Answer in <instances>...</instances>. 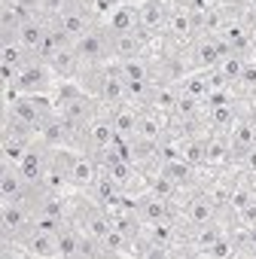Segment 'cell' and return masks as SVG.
<instances>
[{
  "mask_svg": "<svg viewBox=\"0 0 256 259\" xmlns=\"http://www.w3.org/2000/svg\"><path fill=\"white\" fill-rule=\"evenodd\" d=\"M0 220H4V238H25V232L34 229V210L25 204V198L19 201H4V210H0Z\"/></svg>",
  "mask_w": 256,
  "mask_h": 259,
  "instance_id": "1",
  "label": "cell"
},
{
  "mask_svg": "<svg viewBox=\"0 0 256 259\" xmlns=\"http://www.w3.org/2000/svg\"><path fill=\"white\" fill-rule=\"evenodd\" d=\"M73 52H76L79 64H98V61H104L107 55H113L110 52V31L107 34L104 31H86L82 37H76Z\"/></svg>",
  "mask_w": 256,
  "mask_h": 259,
  "instance_id": "2",
  "label": "cell"
},
{
  "mask_svg": "<svg viewBox=\"0 0 256 259\" xmlns=\"http://www.w3.org/2000/svg\"><path fill=\"white\" fill-rule=\"evenodd\" d=\"M58 116H64L76 132L82 125H89L92 119H95V101H89L82 92L79 95H73V98H67V101H61V107H58Z\"/></svg>",
  "mask_w": 256,
  "mask_h": 259,
  "instance_id": "3",
  "label": "cell"
},
{
  "mask_svg": "<svg viewBox=\"0 0 256 259\" xmlns=\"http://www.w3.org/2000/svg\"><path fill=\"white\" fill-rule=\"evenodd\" d=\"M55 28H61L67 37H82L86 31H92V28H89V16L82 13L79 4H73V0L55 16Z\"/></svg>",
  "mask_w": 256,
  "mask_h": 259,
  "instance_id": "4",
  "label": "cell"
},
{
  "mask_svg": "<svg viewBox=\"0 0 256 259\" xmlns=\"http://www.w3.org/2000/svg\"><path fill=\"white\" fill-rule=\"evenodd\" d=\"M82 141L98 153L101 147H110L116 141V128H113V119H101L95 116L89 125H82Z\"/></svg>",
  "mask_w": 256,
  "mask_h": 259,
  "instance_id": "5",
  "label": "cell"
},
{
  "mask_svg": "<svg viewBox=\"0 0 256 259\" xmlns=\"http://www.w3.org/2000/svg\"><path fill=\"white\" fill-rule=\"evenodd\" d=\"M7 116L16 119V122H22V125H28V128H34V132H40V125L46 119V113L34 104V98H16V101H10V113Z\"/></svg>",
  "mask_w": 256,
  "mask_h": 259,
  "instance_id": "6",
  "label": "cell"
},
{
  "mask_svg": "<svg viewBox=\"0 0 256 259\" xmlns=\"http://www.w3.org/2000/svg\"><path fill=\"white\" fill-rule=\"evenodd\" d=\"M31 192V186L25 183L22 171L13 168V165H4V171H0V198L4 201H19Z\"/></svg>",
  "mask_w": 256,
  "mask_h": 259,
  "instance_id": "7",
  "label": "cell"
},
{
  "mask_svg": "<svg viewBox=\"0 0 256 259\" xmlns=\"http://www.w3.org/2000/svg\"><path fill=\"white\" fill-rule=\"evenodd\" d=\"M250 147H256V125L253 122H235L229 135V159H241Z\"/></svg>",
  "mask_w": 256,
  "mask_h": 259,
  "instance_id": "8",
  "label": "cell"
},
{
  "mask_svg": "<svg viewBox=\"0 0 256 259\" xmlns=\"http://www.w3.org/2000/svg\"><path fill=\"white\" fill-rule=\"evenodd\" d=\"M98 98L107 101V104H113V107H119V104L128 101V98H125V76L119 73V67H116V70H107V73L101 76V82H98Z\"/></svg>",
  "mask_w": 256,
  "mask_h": 259,
  "instance_id": "9",
  "label": "cell"
},
{
  "mask_svg": "<svg viewBox=\"0 0 256 259\" xmlns=\"http://www.w3.org/2000/svg\"><path fill=\"white\" fill-rule=\"evenodd\" d=\"M141 49H144V43H141V34H138V31H125V34L110 31V52H113L119 61H125V58H138Z\"/></svg>",
  "mask_w": 256,
  "mask_h": 259,
  "instance_id": "10",
  "label": "cell"
},
{
  "mask_svg": "<svg viewBox=\"0 0 256 259\" xmlns=\"http://www.w3.org/2000/svg\"><path fill=\"white\" fill-rule=\"evenodd\" d=\"M76 132V128L64 119V116H58V119H43V125H40V141L46 144V147H61L64 141H70V135Z\"/></svg>",
  "mask_w": 256,
  "mask_h": 259,
  "instance_id": "11",
  "label": "cell"
},
{
  "mask_svg": "<svg viewBox=\"0 0 256 259\" xmlns=\"http://www.w3.org/2000/svg\"><path fill=\"white\" fill-rule=\"evenodd\" d=\"M110 119H113V128H116V138H122V141H135L138 138V119H141L138 110L119 104V107H113Z\"/></svg>",
  "mask_w": 256,
  "mask_h": 259,
  "instance_id": "12",
  "label": "cell"
},
{
  "mask_svg": "<svg viewBox=\"0 0 256 259\" xmlns=\"http://www.w3.org/2000/svg\"><path fill=\"white\" fill-rule=\"evenodd\" d=\"M46 31H49V25H46L40 16H28V19L19 25V43H22L28 52H37L40 43H43V37H46Z\"/></svg>",
  "mask_w": 256,
  "mask_h": 259,
  "instance_id": "13",
  "label": "cell"
},
{
  "mask_svg": "<svg viewBox=\"0 0 256 259\" xmlns=\"http://www.w3.org/2000/svg\"><path fill=\"white\" fill-rule=\"evenodd\" d=\"M138 213H141V220L147 223V226H156V223H165V220H171V210H168V198H162V195H147L141 204H138Z\"/></svg>",
  "mask_w": 256,
  "mask_h": 259,
  "instance_id": "14",
  "label": "cell"
},
{
  "mask_svg": "<svg viewBox=\"0 0 256 259\" xmlns=\"http://www.w3.org/2000/svg\"><path fill=\"white\" fill-rule=\"evenodd\" d=\"M19 171L25 177L28 186H43V177H46V162H43V153L40 150H28V156L19 162Z\"/></svg>",
  "mask_w": 256,
  "mask_h": 259,
  "instance_id": "15",
  "label": "cell"
},
{
  "mask_svg": "<svg viewBox=\"0 0 256 259\" xmlns=\"http://www.w3.org/2000/svg\"><path fill=\"white\" fill-rule=\"evenodd\" d=\"M55 232H43V229H31L25 232V250L31 256H55Z\"/></svg>",
  "mask_w": 256,
  "mask_h": 259,
  "instance_id": "16",
  "label": "cell"
},
{
  "mask_svg": "<svg viewBox=\"0 0 256 259\" xmlns=\"http://www.w3.org/2000/svg\"><path fill=\"white\" fill-rule=\"evenodd\" d=\"M138 22L144 31H165L168 28V16H165L162 4H156V0H150V4H144L138 10Z\"/></svg>",
  "mask_w": 256,
  "mask_h": 259,
  "instance_id": "17",
  "label": "cell"
},
{
  "mask_svg": "<svg viewBox=\"0 0 256 259\" xmlns=\"http://www.w3.org/2000/svg\"><path fill=\"white\" fill-rule=\"evenodd\" d=\"M46 82H49V76H46V67H43V64H25V67H19V73H16V85L25 89V92H37V89H43Z\"/></svg>",
  "mask_w": 256,
  "mask_h": 259,
  "instance_id": "18",
  "label": "cell"
},
{
  "mask_svg": "<svg viewBox=\"0 0 256 259\" xmlns=\"http://www.w3.org/2000/svg\"><path fill=\"white\" fill-rule=\"evenodd\" d=\"M214 213H217V204H214L207 195H195V198L186 204V220H189L192 226L214 223Z\"/></svg>",
  "mask_w": 256,
  "mask_h": 259,
  "instance_id": "19",
  "label": "cell"
},
{
  "mask_svg": "<svg viewBox=\"0 0 256 259\" xmlns=\"http://www.w3.org/2000/svg\"><path fill=\"white\" fill-rule=\"evenodd\" d=\"M67 174H70V180L76 183V186H95V180H98V162L95 159H76V162H70L67 165Z\"/></svg>",
  "mask_w": 256,
  "mask_h": 259,
  "instance_id": "20",
  "label": "cell"
},
{
  "mask_svg": "<svg viewBox=\"0 0 256 259\" xmlns=\"http://www.w3.org/2000/svg\"><path fill=\"white\" fill-rule=\"evenodd\" d=\"M138 28H141V22H138V10H135V7L122 4V7H116V10L110 13V31L125 34V31H138Z\"/></svg>",
  "mask_w": 256,
  "mask_h": 259,
  "instance_id": "21",
  "label": "cell"
},
{
  "mask_svg": "<svg viewBox=\"0 0 256 259\" xmlns=\"http://www.w3.org/2000/svg\"><path fill=\"white\" fill-rule=\"evenodd\" d=\"M177 98H180V92L174 89V82L153 85V92H150V104H153V110H162V113H174Z\"/></svg>",
  "mask_w": 256,
  "mask_h": 259,
  "instance_id": "22",
  "label": "cell"
},
{
  "mask_svg": "<svg viewBox=\"0 0 256 259\" xmlns=\"http://www.w3.org/2000/svg\"><path fill=\"white\" fill-rule=\"evenodd\" d=\"M229 159V138L223 132H217L214 138L204 141V165H220Z\"/></svg>",
  "mask_w": 256,
  "mask_h": 259,
  "instance_id": "23",
  "label": "cell"
},
{
  "mask_svg": "<svg viewBox=\"0 0 256 259\" xmlns=\"http://www.w3.org/2000/svg\"><path fill=\"white\" fill-rule=\"evenodd\" d=\"M95 192H98V198H101L104 207H116V204L122 201V198H119V183H116L107 171L98 174V180H95Z\"/></svg>",
  "mask_w": 256,
  "mask_h": 259,
  "instance_id": "24",
  "label": "cell"
},
{
  "mask_svg": "<svg viewBox=\"0 0 256 259\" xmlns=\"http://www.w3.org/2000/svg\"><path fill=\"white\" fill-rule=\"evenodd\" d=\"M162 132H165V125H162L159 113H141V119H138V138L159 144L162 141Z\"/></svg>",
  "mask_w": 256,
  "mask_h": 259,
  "instance_id": "25",
  "label": "cell"
},
{
  "mask_svg": "<svg viewBox=\"0 0 256 259\" xmlns=\"http://www.w3.org/2000/svg\"><path fill=\"white\" fill-rule=\"evenodd\" d=\"M220 34L229 40V46H232L235 52H241V55H244V52L250 49V34H247V28H244L241 22H226V28H223Z\"/></svg>",
  "mask_w": 256,
  "mask_h": 259,
  "instance_id": "26",
  "label": "cell"
},
{
  "mask_svg": "<svg viewBox=\"0 0 256 259\" xmlns=\"http://www.w3.org/2000/svg\"><path fill=\"white\" fill-rule=\"evenodd\" d=\"M195 61L201 67H217L220 64V52L214 46V34H204L198 43H195Z\"/></svg>",
  "mask_w": 256,
  "mask_h": 259,
  "instance_id": "27",
  "label": "cell"
},
{
  "mask_svg": "<svg viewBox=\"0 0 256 259\" xmlns=\"http://www.w3.org/2000/svg\"><path fill=\"white\" fill-rule=\"evenodd\" d=\"M79 241H82V238H79L73 229H64V226H61V229L55 232V244H58V247H55V256H67V259L76 256Z\"/></svg>",
  "mask_w": 256,
  "mask_h": 259,
  "instance_id": "28",
  "label": "cell"
},
{
  "mask_svg": "<svg viewBox=\"0 0 256 259\" xmlns=\"http://www.w3.org/2000/svg\"><path fill=\"white\" fill-rule=\"evenodd\" d=\"M195 28H198V25H195V19L189 16V10H180V13H171V16H168V31H171L174 37H189Z\"/></svg>",
  "mask_w": 256,
  "mask_h": 259,
  "instance_id": "29",
  "label": "cell"
},
{
  "mask_svg": "<svg viewBox=\"0 0 256 259\" xmlns=\"http://www.w3.org/2000/svg\"><path fill=\"white\" fill-rule=\"evenodd\" d=\"M180 159L186 162V165H204V141H198V138H189V141H183L180 144Z\"/></svg>",
  "mask_w": 256,
  "mask_h": 259,
  "instance_id": "30",
  "label": "cell"
},
{
  "mask_svg": "<svg viewBox=\"0 0 256 259\" xmlns=\"http://www.w3.org/2000/svg\"><path fill=\"white\" fill-rule=\"evenodd\" d=\"M207 122L217 128V132H226V128H232V125H235V110H232V104L210 107V113H207Z\"/></svg>",
  "mask_w": 256,
  "mask_h": 259,
  "instance_id": "31",
  "label": "cell"
},
{
  "mask_svg": "<svg viewBox=\"0 0 256 259\" xmlns=\"http://www.w3.org/2000/svg\"><path fill=\"white\" fill-rule=\"evenodd\" d=\"M119 73L125 76V79H150V67H147V61L138 55V58H125V61H119Z\"/></svg>",
  "mask_w": 256,
  "mask_h": 259,
  "instance_id": "32",
  "label": "cell"
},
{
  "mask_svg": "<svg viewBox=\"0 0 256 259\" xmlns=\"http://www.w3.org/2000/svg\"><path fill=\"white\" fill-rule=\"evenodd\" d=\"M125 244H132V241H128V238H125V235H122L116 226H110V232H107V235L98 241V247H101V256H113V253H119Z\"/></svg>",
  "mask_w": 256,
  "mask_h": 259,
  "instance_id": "33",
  "label": "cell"
},
{
  "mask_svg": "<svg viewBox=\"0 0 256 259\" xmlns=\"http://www.w3.org/2000/svg\"><path fill=\"white\" fill-rule=\"evenodd\" d=\"M174 116H177L180 122H192V119L198 116V98H192L189 92H180V98H177V104H174Z\"/></svg>",
  "mask_w": 256,
  "mask_h": 259,
  "instance_id": "34",
  "label": "cell"
},
{
  "mask_svg": "<svg viewBox=\"0 0 256 259\" xmlns=\"http://www.w3.org/2000/svg\"><path fill=\"white\" fill-rule=\"evenodd\" d=\"M162 174H168L177 186H183V183H189V180H192V165H186L183 159H171V162H165V165H162Z\"/></svg>",
  "mask_w": 256,
  "mask_h": 259,
  "instance_id": "35",
  "label": "cell"
},
{
  "mask_svg": "<svg viewBox=\"0 0 256 259\" xmlns=\"http://www.w3.org/2000/svg\"><path fill=\"white\" fill-rule=\"evenodd\" d=\"M110 226H113V217H107V213H101V210L89 213V220H86V232H89V238H95V241H101V238L110 232Z\"/></svg>",
  "mask_w": 256,
  "mask_h": 259,
  "instance_id": "36",
  "label": "cell"
},
{
  "mask_svg": "<svg viewBox=\"0 0 256 259\" xmlns=\"http://www.w3.org/2000/svg\"><path fill=\"white\" fill-rule=\"evenodd\" d=\"M244 64H247V61L241 58V52H232V55H226V58H223V61L217 64V70H220V73H223V76H226V79L232 82V79H238V76H241Z\"/></svg>",
  "mask_w": 256,
  "mask_h": 259,
  "instance_id": "37",
  "label": "cell"
},
{
  "mask_svg": "<svg viewBox=\"0 0 256 259\" xmlns=\"http://www.w3.org/2000/svg\"><path fill=\"white\" fill-rule=\"evenodd\" d=\"M220 238V232H217V226L214 223H204V226H195V238H192V244L201 250V253H207L210 247H214V241Z\"/></svg>",
  "mask_w": 256,
  "mask_h": 259,
  "instance_id": "38",
  "label": "cell"
},
{
  "mask_svg": "<svg viewBox=\"0 0 256 259\" xmlns=\"http://www.w3.org/2000/svg\"><path fill=\"white\" fill-rule=\"evenodd\" d=\"M76 64H79V58H76L73 46H70V49H61V52H55V58H52V67H55L58 73H64V76H70V73L76 70Z\"/></svg>",
  "mask_w": 256,
  "mask_h": 259,
  "instance_id": "39",
  "label": "cell"
},
{
  "mask_svg": "<svg viewBox=\"0 0 256 259\" xmlns=\"http://www.w3.org/2000/svg\"><path fill=\"white\" fill-rule=\"evenodd\" d=\"M198 28H201L204 34H220V31L226 28V19H223V13H220V10H214V7H210V10L201 16Z\"/></svg>",
  "mask_w": 256,
  "mask_h": 259,
  "instance_id": "40",
  "label": "cell"
},
{
  "mask_svg": "<svg viewBox=\"0 0 256 259\" xmlns=\"http://www.w3.org/2000/svg\"><path fill=\"white\" fill-rule=\"evenodd\" d=\"M107 174L119 183V186H125V183H132V177H135V162H116L113 168H107Z\"/></svg>",
  "mask_w": 256,
  "mask_h": 259,
  "instance_id": "41",
  "label": "cell"
},
{
  "mask_svg": "<svg viewBox=\"0 0 256 259\" xmlns=\"http://www.w3.org/2000/svg\"><path fill=\"white\" fill-rule=\"evenodd\" d=\"M253 198H256V195H253V192H250L247 186H238V189L232 186V195H229V207H232V210L238 213V210H244V207H247V204H250Z\"/></svg>",
  "mask_w": 256,
  "mask_h": 259,
  "instance_id": "42",
  "label": "cell"
},
{
  "mask_svg": "<svg viewBox=\"0 0 256 259\" xmlns=\"http://www.w3.org/2000/svg\"><path fill=\"white\" fill-rule=\"evenodd\" d=\"M177 189H180V186H177L168 174H162V171H159V177L153 180V192H156V195H162V198H168V201H171V195H174Z\"/></svg>",
  "mask_w": 256,
  "mask_h": 259,
  "instance_id": "43",
  "label": "cell"
},
{
  "mask_svg": "<svg viewBox=\"0 0 256 259\" xmlns=\"http://www.w3.org/2000/svg\"><path fill=\"white\" fill-rule=\"evenodd\" d=\"M153 241L162 244V247H171V241H174V223H171V220L156 223V226H153Z\"/></svg>",
  "mask_w": 256,
  "mask_h": 259,
  "instance_id": "44",
  "label": "cell"
},
{
  "mask_svg": "<svg viewBox=\"0 0 256 259\" xmlns=\"http://www.w3.org/2000/svg\"><path fill=\"white\" fill-rule=\"evenodd\" d=\"M238 250H235V241H229V238H217L214 241V247L204 253V256H214V259H226V256H235Z\"/></svg>",
  "mask_w": 256,
  "mask_h": 259,
  "instance_id": "45",
  "label": "cell"
},
{
  "mask_svg": "<svg viewBox=\"0 0 256 259\" xmlns=\"http://www.w3.org/2000/svg\"><path fill=\"white\" fill-rule=\"evenodd\" d=\"M229 195H232V186H226V183H214L210 189H207V198L220 207V204H229Z\"/></svg>",
  "mask_w": 256,
  "mask_h": 259,
  "instance_id": "46",
  "label": "cell"
},
{
  "mask_svg": "<svg viewBox=\"0 0 256 259\" xmlns=\"http://www.w3.org/2000/svg\"><path fill=\"white\" fill-rule=\"evenodd\" d=\"M183 92H189L192 98L204 101V98H207V82H204V76H201V79H189V76H186V89H183Z\"/></svg>",
  "mask_w": 256,
  "mask_h": 259,
  "instance_id": "47",
  "label": "cell"
},
{
  "mask_svg": "<svg viewBox=\"0 0 256 259\" xmlns=\"http://www.w3.org/2000/svg\"><path fill=\"white\" fill-rule=\"evenodd\" d=\"M238 220H241V226H244V229L256 223V198H253V201H250L244 210H238Z\"/></svg>",
  "mask_w": 256,
  "mask_h": 259,
  "instance_id": "48",
  "label": "cell"
},
{
  "mask_svg": "<svg viewBox=\"0 0 256 259\" xmlns=\"http://www.w3.org/2000/svg\"><path fill=\"white\" fill-rule=\"evenodd\" d=\"M67 4H70V0H43V10H40V13H46V16H52V19H55Z\"/></svg>",
  "mask_w": 256,
  "mask_h": 259,
  "instance_id": "49",
  "label": "cell"
},
{
  "mask_svg": "<svg viewBox=\"0 0 256 259\" xmlns=\"http://www.w3.org/2000/svg\"><path fill=\"white\" fill-rule=\"evenodd\" d=\"M238 82H244L247 89H256V64H244V70H241Z\"/></svg>",
  "mask_w": 256,
  "mask_h": 259,
  "instance_id": "50",
  "label": "cell"
},
{
  "mask_svg": "<svg viewBox=\"0 0 256 259\" xmlns=\"http://www.w3.org/2000/svg\"><path fill=\"white\" fill-rule=\"evenodd\" d=\"M16 7H22L25 13H34V16H40V10H43V0H13Z\"/></svg>",
  "mask_w": 256,
  "mask_h": 259,
  "instance_id": "51",
  "label": "cell"
},
{
  "mask_svg": "<svg viewBox=\"0 0 256 259\" xmlns=\"http://www.w3.org/2000/svg\"><path fill=\"white\" fill-rule=\"evenodd\" d=\"M241 162H244V168H247V171H256V147H250V150L241 156Z\"/></svg>",
  "mask_w": 256,
  "mask_h": 259,
  "instance_id": "52",
  "label": "cell"
},
{
  "mask_svg": "<svg viewBox=\"0 0 256 259\" xmlns=\"http://www.w3.org/2000/svg\"><path fill=\"white\" fill-rule=\"evenodd\" d=\"M247 247H256V223L247 226Z\"/></svg>",
  "mask_w": 256,
  "mask_h": 259,
  "instance_id": "53",
  "label": "cell"
},
{
  "mask_svg": "<svg viewBox=\"0 0 256 259\" xmlns=\"http://www.w3.org/2000/svg\"><path fill=\"white\" fill-rule=\"evenodd\" d=\"M244 4H247V10H250V13H256V0H244Z\"/></svg>",
  "mask_w": 256,
  "mask_h": 259,
  "instance_id": "54",
  "label": "cell"
},
{
  "mask_svg": "<svg viewBox=\"0 0 256 259\" xmlns=\"http://www.w3.org/2000/svg\"><path fill=\"white\" fill-rule=\"evenodd\" d=\"M4 4H10V0H4Z\"/></svg>",
  "mask_w": 256,
  "mask_h": 259,
  "instance_id": "55",
  "label": "cell"
}]
</instances>
